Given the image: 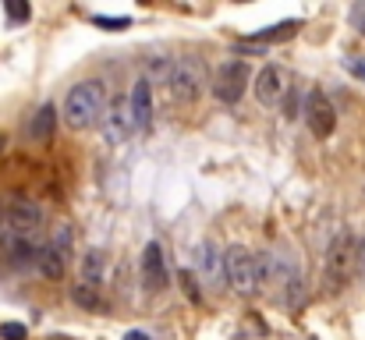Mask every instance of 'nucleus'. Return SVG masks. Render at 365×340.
<instances>
[{"label":"nucleus","mask_w":365,"mask_h":340,"mask_svg":"<svg viewBox=\"0 0 365 340\" xmlns=\"http://www.w3.org/2000/svg\"><path fill=\"white\" fill-rule=\"evenodd\" d=\"M248 64L245 61H224L220 68H217V75H213V96L220 100V103H227V107H235L238 100L245 96V89H248Z\"/></svg>","instance_id":"nucleus-5"},{"label":"nucleus","mask_w":365,"mask_h":340,"mask_svg":"<svg viewBox=\"0 0 365 340\" xmlns=\"http://www.w3.org/2000/svg\"><path fill=\"white\" fill-rule=\"evenodd\" d=\"M4 14H7L11 21H29L32 7H29V4H21V0H7V4H4Z\"/></svg>","instance_id":"nucleus-20"},{"label":"nucleus","mask_w":365,"mask_h":340,"mask_svg":"<svg viewBox=\"0 0 365 340\" xmlns=\"http://www.w3.org/2000/svg\"><path fill=\"white\" fill-rule=\"evenodd\" d=\"M124 340H149V334H142V330H131V334H124Z\"/></svg>","instance_id":"nucleus-27"},{"label":"nucleus","mask_w":365,"mask_h":340,"mask_svg":"<svg viewBox=\"0 0 365 340\" xmlns=\"http://www.w3.org/2000/svg\"><path fill=\"white\" fill-rule=\"evenodd\" d=\"M93 21L103 29H128L131 25V18H110V14H93Z\"/></svg>","instance_id":"nucleus-23"},{"label":"nucleus","mask_w":365,"mask_h":340,"mask_svg":"<svg viewBox=\"0 0 365 340\" xmlns=\"http://www.w3.org/2000/svg\"><path fill=\"white\" fill-rule=\"evenodd\" d=\"M351 266H359V241H355L351 230H341V234L330 241V248H327V266H323V273H327V291H330V294H337V291L348 284Z\"/></svg>","instance_id":"nucleus-2"},{"label":"nucleus","mask_w":365,"mask_h":340,"mask_svg":"<svg viewBox=\"0 0 365 340\" xmlns=\"http://www.w3.org/2000/svg\"><path fill=\"white\" fill-rule=\"evenodd\" d=\"M351 21H355V25L362 29V36H365V4H359V7L351 11Z\"/></svg>","instance_id":"nucleus-25"},{"label":"nucleus","mask_w":365,"mask_h":340,"mask_svg":"<svg viewBox=\"0 0 365 340\" xmlns=\"http://www.w3.org/2000/svg\"><path fill=\"white\" fill-rule=\"evenodd\" d=\"M224 277H227L235 294L252 298L259 291V259L248 248H242V244H231L224 252Z\"/></svg>","instance_id":"nucleus-3"},{"label":"nucleus","mask_w":365,"mask_h":340,"mask_svg":"<svg viewBox=\"0 0 365 340\" xmlns=\"http://www.w3.org/2000/svg\"><path fill=\"white\" fill-rule=\"evenodd\" d=\"M100 277H103V252H86V259H82V284H100Z\"/></svg>","instance_id":"nucleus-18"},{"label":"nucleus","mask_w":365,"mask_h":340,"mask_svg":"<svg viewBox=\"0 0 365 340\" xmlns=\"http://www.w3.org/2000/svg\"><path fill=\"white\" fill-rule=\"evenodd\" d=\"M64 266H68V259L46 241L43 248H39V262H36V269L43 273V277H50V280H57V277H64Z\"/></svg>","instance_id":"nucleus-15"},{"label":"nucleus","mask_w":365,"mask_h":340,"mask_svg":"<svg viewBox=\"0 0 365 340\" xmlns=\"http://www.w3.org/2000/svg\"><path fill=\"white\" fill-rule=\"evenodd\" d=\"M351 71H355L359 78H365V64H351Z\"/></svg>","instance_id":"nucleus-28"},{"label":"nucleus","mask_w":365,"mask_h":340,"mask_svg":"<svg viewBox=\"0 0 365 340\" xmlns=\"http://www.w3.org/2000/svg\"><path fill=\"white\" fill-rule=\"evenodd\" d=\"M131 128H135V120H131V103H114L107 117H103V135H107V142L110 145H121L124 138L131 135Z\"/></svg>","instance_id":"nucleus-12"},{"label":"nucleus","mask_w":365,"mask_h":340,"mask_svg":"<svg viewBox=\"0 0 365 340\" xmlns=\"http://www.w3.org/2000/svg\"><path fill=\"white\" fill-rule=\"evenodd\" d=\"M178 280H181V287H185V294H188L192 302H202V294H199V287H195V273H188V269H185Z\"/></svg>","instance_id":"nucleus-22"},{"label":"nucleus","mask_w":365,"mask_h":340,"mask_svg":"<svg viewBox=\"0 0 365 340\" xmlns=\"http://www.w3.org/2000/svg\"><path fill=\"white\" fill-rule=\"evenodd\" d=\"M29 330L21 323H0V340H25Z\"/></svg>","instance_id":"nucleus-21"},{"label":"nucleus","mask_w":365,"mask_h":340,"mask_svg":"<svg viewBox=\"0 0 365 340\" xmlns=\"http://www.w3.org/2000/svg\"><path fill=\"white\" fill-rule=\"evenodd\" d=\"M298 29H302V21H277V25H269V29L255 32V36H252V43H277V39H287V36H294Z\"/></svg>","instance_id":"nucleus-16"},{"label":"nucleus","mask_w":365,"mask_h":340,"mask_svg":"<svg viewBox=\"0 0 365 340\" xmlns=\"http://www.w3.org/2000/svg\"><path fill=\"white\" fill-rule=\"evenodd\" d=\"M29 131H32L36 142H50L53 131H57V107H53V103H43L39 113L32 117V128H29Z\"/></svg>","instance_id":"nucleus-14"},{"label":"nucleus","mask_w":365,"mask_h":340,"mask_svg":"<svg viewBox=\"0 0 365 340\" xmlns=\"http://www.w3.org/2000/svg\"><path fill=\"white\" fill-rule=\"evenodd\" d=\"M167 262H163V248L156 244V241H149L145 248H142V284H145V291H163L167 287Z\"/></svg>","instance_id":"nucleus-10"},{"label":"nucleus","mask_w":365,"mask_h":340,"mask_svg":"<svg viewBox=\"0 0 365 340\" xmlns=\"http://www.w3.org/2000/svg\"><path fill=\"white\" fill-rule=\"evenodd\" d=\"M103 117H107V89H103L100 78H89V82L71 86V93L64 96V120L75 131H86L93 124H103Z\"/></svg>","instance_id":"nucleus-1"},{"label":"nucleus","mask_w":365,"mask_h":340,"mask_svg":"<svg viewBox=\"0 0 365 340\" xmlns=\"http://www.w3.org/2000/svg\"><path fill=\"white\" fill-rule=\"evenodd\" d=\"M284 113H287V117H298V89H294V86H291V93H287V100H284Z\"/></svg>","instance_id":"nucleus-24"},{"label":"nucleus","mask_w":365,"mask_h":340,"mask_svg":"<svg viewBox=\"0 0 365 340\" xmlns=\"http://www.w3.org/2000/svg\"><path fill=\"white\" fill-rule=\"evenodd\" d=\"M7 224V206H4V202H0V227Z\"/></svg>","instance_id":"nucleus-29"},{"label":"nucleus","mask_w":365,"mask_h":340,"mask_svg":"<svg viewBox=\"0 0 365 340\" xmlns=\"http://www.w3.org/2000/svg\"><path fill=\"white\" fill-rule=\"evenodd\" d=\"M71 241H75V234H71V227L68 224H61V227H53V234H50V244L64 255V259H71Z\"/></svg>","instance_id":"nucleus-19"},{"label":"nucleus","mask_w":365,"mask_h":340,"mask_svg":"<svg viewBox=\"0 0 365 340\" xmlns=\"http://www.w3.org/2000/svg\"><path fill=\"white\" fill-rule=\"evenodd\" d=\"M220 266H224V255H217V248L210 241H202L195 248V269H199V277L202 280H217L220 277Z\"/></svg>","instance_id":"nucleus-13"},{"label":"nucleus","mask_w":365,"mask_h":340,"mask_svg":"<svg viewBox=\"0 0 365 340\" xmlns=\"http://www.w3.org/2000/svg\"><path fill=\"white\" fill-rule=\"evenodd\" d=\"M0 248H4V255H7V266H14V269H29V266H36L39 262V248L32 244V237L29 234H4L0 237Z\"/></svg>","instance_id":"nucleus-8"},{"label":"nucleus","mask_w":365,"mask_h":340,"mask_svg":"<svg viewBox=\"0 0 365 340\" xmlns=\"http://www.w3.org/2000/svg\"><path fill=\"white\" fill-rule=\"evenodd\" d=\"M131 120L135 131H145L153 120V78H138L131 86Z\"/></svg>","instance_id":"nucleus-11"},{"label":"nucleus","mask_w":365,"mask_h":340,"mask_svg":"<svg viewBox=\"0 0 365 340\" xmlns=\"http://www.w3.org/2000/svg\"><path fill=\"white\" fill-rule=\"evenodd\" d=\"M167 86H170V96L178 103H195L206 89V71L195 57H181L170 64V75H167Z\"/></svg>","instance_id":"nucleus-4"},{"label":"nucleus","mask_w":365,"mask_h":340,"mask_svg":"<svg viewBox=\"0 0 365 340\" xmlns=\"http://www.w3.org/2000/svg\"><path fill=\"white\" fill-rule=\"evenodd\" d=\"M255 100L262 103V107H277V103H284L287 100V93H291V82H287V71L280 68V64H266L259 75H255Z\"/></svg>","instance_id":"nucleus-7"},{"label":"nucleus","mask_w":365,"mask_h":340,"mask_svg":"<svg viewBox=\"0 0 365 340\" xmlns=\"http://www.w3.org/2000/svg\"><path fill=\"white\" fill-rule=\"evenodd\" d=\"M359 273H362V280H365V237L359 241Z\"/></svg>","instance_id":"nucleus-26"},{"label":"nucleus","mask_w":365,"mask_h":340,"mask_svg":"<svg viewBox=\"0 0 365 340\" xmlns=\"http://www.w3.org/2000/svg\"><path fill=\"white\" fill-rule=\"evenodd\" d=\"M39 224H43V210H39L32 199L14 195V199L7 202V227H11L14 234H32Z\"/></svg>","instance_id":"nucleus-9"},{"label":"nucleus","mask_w":365,"mask_h":340,"mask_svg":"<svg viewBox=\"0 0 365 340\" xmlns=\"http://www.w3.org/2000/svg\"><path fill=\"white\" fill-rule=\"evenodd\" d=\"M71 298H75V305H82L86 312H100V309H103V298H100V291H96L93 284H75V287H71Z\"/></svg>","instance_id":"nucleus-17"},{"label":"nucleus","mask_w":365,"mask_h":340,"mask_svg":"<svg viewBox=\"0 0 365 340\" xmlns=\"http://www.w3.org/2000/svg\"><path fill=\"white\" fill-rule=\"evenodd\" d=\"M302 117H305V124H309V131H312L316 138H330L334 128H337V110H334V103H330V96H327L323 89H312V93L305 96Z\"/></svg>","instance_id":"nucleus-6"}]
</instances>
